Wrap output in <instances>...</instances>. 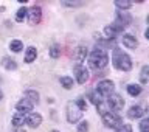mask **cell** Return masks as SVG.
Returning <instances> with one entry per match:
<instances>
[{
  "instance_id": "obj_1",
  "label": "cell",
  "mask_w": 149,
  "mask_h": 132,
  "mask_svg": "<svg viewBox=\"0 0 149 132\" xmlns=\"http://www.w3.org/2000/svg\"><path fill=\"white\" fill-rule=\"evenodd\" d=\"M112 62H113V67L121 70V72H129V70L132 68V59L129 58V54H126L124 51L120 50V48H113Z\"/></svg>"
},
{
  "instance_id": "obj_2",
  "label": "cell",
  "mask_w": 149,
  "mask_h": 132,
  "mask_svg": "<svg viewBox=\"0 0 149 132\" xmlns=\"http://www.w3.org/2000/svg\"><path fill=\"white\" fill-rule=\"evenodd\" d=\"M107 62H109V56H107L104 48H95L88 54V65L95 70L104 68L107 65Z\"/></svg>"
},
{
  "instance_id": "obj_3",
  "label": "cell",
  "mask_w": 149,
  "mask_h": 132,
  "mask_svg": "<svg viewBox=\"0 0 149 132\" xmlns=\"http://www.w3.org/2000/svg\"><path fill=\"white\" fill-rule=\"evenodd\" d=\"M130 22H132V16H130L129 13H126V11H118V13H116V17H115V22L112 23V27L116 28V30H118L120 33H123L124 28L130 25Z\"/></svg>"
},
{
  "instance_id": "obj_4",
  "label": "cell",
  "mask_w": 149,
  "mask_h": 132,
  "mask_svg": "<svg viewBox=\"0 0 149 132\" xmlns=\"http://www.w3.org/2000/svg\"><path fill=\"white\" fill-rule=\"evenodd\" d=\"M102 117V123H104L107 128H112V129H118L121 124H123V121H121V118L118 115L115 114V112H110L107 110L104 112V114L101 115Z\"/></svg>"
},
{
  "instance_id": "obj_5",
  "label": "cell",
  "mask_w": 149,
  "mask_h": 132,
  "mask_svg": "<svg viewBox=\"0 0 149 132\" xmlns=\"http://www.w3.org/2000/svg\"><path fill=\"white\" fill-rule=\"evenodd\" d=\"M81 117H82V110L74 104V101L68 103L67 104V120H68V123H76V121L81 120Z\"/></svg>"
},
{
  "instance_id": "obj_6",
  "label": "cell",
  "mask_w": 149,
  "mask_h": 132,
  "mask_svg": "<svg viewBox=\"0 0 149 132\" xmlns=\"http://www.w3.org/2000/svg\"><path fill=\"white\" fill-rule=\"evenodd\" d=\"M113 89H115V84L110 81V79H102L96 84V89L95 90L100 93V95H104V96H109L113 93Z\"/></svg>"
},
{
  "instance_id": "obj_7",
  "label": "cell",
  "mask_w": 149,
  "mask_h": 132,
  "mask_svg": "<svg viewBox=\"0 0 149 132\" xmlns=\"http://www.w3.org/2000/svg\"><path fill=\"white\" fill-rule=\"evenodd\" d=\"M107 106H109L110 112L112 110H121L124 107V100L116 93H112V95L107 96Z\"/></svg>"
},
{
  "instance_id": "obj_8",
  "label": "cell",
  "mask_w": 149,
  "mask_h": 132,
  "mask_svg": "<svg viewBox=\"0 0 149 132\" xmlns=\"http://www.w3.org/2000/svg\"><path fill=\"white\" fill-rule=\"evenodd\" d=\"M28 20H30L31 25H37V23L40 22L42 19V9L40 6H37V5H34V6H31L30 9H28Z\"/></svg>"
},
{
  "instance_id": "obj_9",
  "label": "cell",
  "mask_w": 149,
  "mask_h": 132,
  "mask_svg": "<svg viewBox=\"0 0 149 132\" xmlns=\"http://www.w3.org/2000/svg\"><path fill=\"white\" fill-rule=\"evenodd\" d=\"M74 78H76V81L79 84L87 82V79H88V70L86 67H82V65H76V67H74Z\"/></svg>"
},
{
  "instance_id": "obj_10",
  "label": "cell",
  "mask_w": 149,
  "mask_h": 132,
  "mask_svg": "<svg viewBox=\"0 0 149 132\" xmlns=\"http://www.w3.org/2000/svg\"><path fill=\"white\" fill-rule=\"evenodd\" d=\"M87 58V48L86 47H78V48H74V53H73V59L76 65H81V62H84V59Z\"/></svg>"
},
{
  "instance_id": "obj_11",
  "label": "cell",
  "mask_w": 149,
  "mask_h": 132,
  "mask_svg": "<svg viewBox=\"0 0 149 132\" xmlns=\"http://www.w3.org/2000/svg\"><path fill=\"white\" fill-rule=\"evenodd\" d=\"M26 124L30 128H39L42 124V117L39 114H26Z\"/></svg>"
},
{
  "instance_id": "obj_12",
  "label": "cell",
  "mask_w": 149,
  "mask_h": 132,
  "mask_svg": "<svg viewBox=\"0 0 149 132\" xmlns=\"http://www.w3.org/2000/svg\"><path fill=\"white\" fill-rule=\"evenodd\" d=\"M33 107H34V104H33V103H30L28 100H20V101L16 104L17 112H22V114H28V112H31Z\"/></svg>"
},
{
  "instance_id": "obj_13",
  "label": "cell",
  "mask_w": 149,
  "mask_h": 132,
  "mask_svg": "<svg viewBox=\"0 0 149 132\" xmlns=\"http://www.w3.org/2000/svg\"><path fill=\"white\" fill-rule=\"evenodd\" d=\"M121 41H123L124 47H127V48H130V50H135V48L138 47V41H137V37H134L132 34H124Z\"/></svg>"
},
{
  "instance_id": "obj_14",
  "label": "cell",
  "mask_w": 149,
  "mask_h": 132,
  "mask_svg": "<svg viewBox=\"0 0 149 132\" xmlns=\"http://www.w3.org/2000/svg\"><path fill=\"white\" fill-rule=\"evenodd\" d=\"M144 115V109L141 106H132L127 112V117L129 118H140V117Z\"/></svg>"
},
{
  "instance_id": "obj_15",
  "label": "cell",
  "mask_w": 149,
  "mask_h": 132,
  "mask_svg": "<svg viewBox=\"0 0 149 132\" xmlns=\"http://www.w3.org/2000/svg\"><path fill=\"white\" fill-rule=\"evenodd\" d=\"M25 120H26V114L16 112V114L13 115V124H14V128H20L22 124H25Z\"/></svg>"
},
{
  "instance_id": "obj_16",
  "label": "cell",
  "mask_w": 149,
  "mask_h": 132,
  "mask_svg": "<svg viewBox=\"0 0 149 132\" xmlns=\"http://www.w3.org/2000/svg\"><path fill=\"white\" fill-rule=\"evenodd\" d=\"M36 58H37V50L34 48V47H28V48L25 50V62L31 64Z\"/></svg>"
},
{
  "instance_id": "obj_17",
  "label": "cell",
  "mask_w": 149,
  "mask_h": 132,
  "mask_svg": "<svg viewBox=\"0 0 149 132\" xmlns=\"http://www.w3.org/2000/svg\"><path fill=\"white\" fill-rule=\"evenodd\" d=\"M87 95H88V100H90L95 106H98V104H101V103H102V95H100L96 90H90Z\"/></svg>"
},
{
  "instance_id": "obj_18",
  "label": "cell",
  "mask_w": 149,
  "mask_h": 132,
  "mask_svg": "<svg viewBox=\"0 0 149 132\" xmlns=\"http://www.w3.org/2000/svg\"><path fill=\"white\" fill-rule=\"evenodd\" d=\"M104 34L107 36V39H110V41H113L116 36L120 34V31L116 30V28H113L112 25H107L106 28H104Z\"/></svg>"
},
{
  "instance_id": "obj_19",
  "label": "cell",
  "mask_w": 149,
  "mask_h": 132,
  "mask_svg": "<svg viewBox=\"0 0 149 132\" xmlns=\"http://www.w3.org/2000/svg\"><path fill=\"white\" fill-rule=\"evenodd\" d=\"M2 65H3L6 70H16V68H17L16 61L11 59V58H8V56H5V58L2 59Z\"/></svg>"
},
{
  "instance_id": "obj_20",
  "label": "cell",
  "mask_w": 149,
  "mask_h": 132,
  "mask_svg": "<svg viewBox=\"0 0 149 132\" xmlns=\"http://www.w3.org/2000/svg\"><path fill=\"white\" fill-rule=\"evenodd\" d=\"M141 86H140V84H129L127 86V93L130 96H138L140 93H141Z\"/></svg>"
},
{
  "instance_id": "obj_21",
  "label": "cell",
  "mask_w": 149,
  "mask_h": 132,
  "mask_svg": "<svg viewBox=\"0 0 149 132\" xmlns=\"http://www.w3.org/2000/svg\"><path fill=\"white\" fill-rule=\"evenodd\" d=\"M25 100H28L30 103H33V104H36V103H39V93L34 92V90H26L25 92Z\"/></svg>"
},
{
  "instance_id": "obj_22",
  "label": "cell",
  "mask_w": 149,
  "mask_h": 132,
  "mask_svg": "<svg viewBox=\"0 0 149 132\" xmlns=\"http://www.w3.org/2000/svg\"><path fill=\"white\" fill-rule=\"evenodd\" d=\"M26 16H28V8L26 6H22V8H19L17 13H16V20L17 22H23L26 19Z\"/></svg>"
},
{
  "instance_id": "obj_23",
  "label": "cell",
  "mask_w": 149,
  "mask_h": 132,
  "mask_svg": "<svg viewBox=\"0 0 149 132\" xmlns=\"http://www.w3.org/2000/svg\"><path fill=\"white\" fill-rule=\"evenodd\" d=\"M149 81V65H143L141 73H140V82L146 84Z\"/></svg>"
},
{
  "instance_id": "obj_24",
  "label": "cell",
  "mask_w": 149,
  "mask_h": 132,
  "mask_svg": "<svg viewBox=\"0 0 149 132\" xmlns=\"http://www.w3.org/2000/svg\"><path fill=\"white\" fill-rule=\"evenodd\" d=\"M115 6L124 11V9H129L130 6H132V2H129V0H116V2H115Z\"/></svg>"
},
{
  "instance_id": "obj_25",
  "label": "cell",
  "mask_w": 149,
  "mask_h": 132,
  "mask_svg": "<svg viewBox=\"0 0 149 132\" xmlns=\"http://www.w3.org/2000/svg\"><path fill=\"white\" fill-rule=\"evenodd\" d=\"M9 48H11L14 53H19V51L23 50V44L20 41H11V44H9Z\"/></svg>"
},
{
  "instance_id": "obj_26",
  "label": "cell",
  "mask_w": 149,
  "mask_h": 132,
  "mask_svg": "<svg viewBox=\"0 0 149 132\" xmlns=\"http://www.w3.org/2000/svg\"><path fill=\"white\" fill-rule=\"evenodd\" d=\"M50 56H51V58H54V59L61 56V47L58 44H54V45L50 47Z\"/></svg>"
},
{
  "instance_id": "obj_27",
  "label": "cell",
  "mask_w": 149,
  "mask_h": 132,
  "mask_svg": "<svg viewBox=\"0 0 149 132\" xmlns=\"http://www.w3.org/2000/svg\"><path fill=\"white\" fill-rule=\"evenodd\" d=\"M61 84H62V87L64 89H72L73 87V79L70 78V76H64V78H61Z\"/></svg>"
},
{
  "instance_id": "obj_28",
  "label": "cell",
  "mask_w": 149,
  "mask_h": 132,
  "mask_svg": "<svg viewBox=\"0 0 149 132\" xmlns=\"http://www.w3.org/2000/svg\"><path fill=\"white\" fill-rule=\"evenodd\" d=\"M74 104H76L82 112L87 110V103H86V100H84V96H78L76 100H74Z\"/></svg>"
},
{
  "instance_id": "obj_29",
  "label": "cell",
  "mask_w": 149,
  "mask_h": 132,
  "mask_svg": "<svg viewBox=\"0 0 149 132\" xmlns=\"http://www.w3.org/2000/svg\"><path fill=\"white\" fill-rule=\"evenodd\" d=\"M84 2H62V6H72V8H78V6H84Z\"/></svg>"
},
{
  "instance_id": "obj_30",
  "label": "cell",
  "mask_w": 149,
  "mask_h": 132,
  "mask_svg": "<svg viewBox=\"0 0 149 132\" xmlns=\"http://www.w3.org/2000/svg\"><path fill=\"white\" fill-rule=\"evenodd\" d=\"M140 132H149V120L148 118H144L140 123Z\"/></svg>"
},
{
  "instance_id": "obj_31",
  "label": "cell",
  "mask_w": 149,
  "mask_h": 132,
  "mask_svg": "<svg viewBox=\"0 0 149 132\" xmlns=\"http://www.w3.org/2000/svg\"><path fill=\"white\" fill-rule=\"evenodd\" d=\"M87 131H88V123L87 121H81V123L78 124L76 132H87Z\"/></svg>"
},
{
  "instance_id": "obj_32",
  "label": "cell",
  "mask_w": 149,
  "mask_h": 132,
  "mask_svg": "<svg viewBox=\"0 0 149 132\" xmlns=\"http://www.w3.org/2000/svg\"><path fill=\"white\" fill-rule=\"evenodd\" d=\"M115 132H132V126L130 124H121L118 129H115Z\"/></svg>"
},
{
  "instance_id": "obj_33",
  "label": "cell",
  "mask_w": 149,
  "mask_h": 132,
  "mask_svg": "<svg viewBox=\"0 0 149 132\" xmlns=\"http://www.w3.org/2000/svg\"><path fill=\"white\" fill-rule=\"evenodd\" d=\"M14 132H26V131L22 129V128H16V129H14Z\"/></svg>"
},
{
  "instance_id": "obj_34",
  "label": "cell",
  "mask_w": 149,
  "mask_h": 132,
  "mask_svg": "<svg viewBox=\"0 0 149 132\" xmlns=\"http://www.w3.org/2000/svg\"><path fill=\"white\" fill-rule=\"evenodd\" d=\"M3 98V92H2V89H0V100Z\"/></svg>"
},
{
  "instance_id": "obj_35",
  "label": "cell",
  "mask_w": 149,
  "mask_h": 132,
  "mask_svg": "<svg viewBox=\"0 0 149 132\" xmlns=\"http://www.w3.org/2000/svg\"><path fill=\"white\" fill-rule=\"evenodd\" d=\"M50 132H59V131H50Z\"/></svg>"
}]
</instances>
